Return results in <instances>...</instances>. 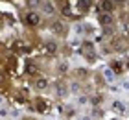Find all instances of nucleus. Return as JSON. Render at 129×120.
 Wrapping results in <instances>:
<instances>
[{
  "instance_id": "6",
  "label": "nucleus",
  "mask_w": 129,
  "mask_h": 120,
  "mask_svg": "<svg viewBox=\"0 0 129 120\" xmlns=\"http://www.w3.org/2000/svg\"><path fill=\"white\" fill-rule=\"evenodd\" d=\"M100 22H102L103 26H107V24H113V17H111V13H103L102 17H100Z\"/></svg>"
},
{
  "instance_id": "1",
  "label": "nucleus",
  "mask_w": 129,
  "mask_h": 120,
  "mask_svg": "<svg viewBox=\"0 0 129 120\" xmlns=\"http://www.w3.org/2000/svg\"><path fill=\"white\" fill-rule=\"evenodd\" d=\"M79 52L83 54V56H85L87 59H94V44H92V43H89V41H85V43L81 44Z\"/></svg>"
},
{
  "instance_id": "3",
  "label": "nucleus",
  "mask_w": 129,
  "mask_h": 120,
  "mask_svg": "<svg viewBox=\"0 0 129 120\" xmlns=\"http://www.w3.org/2000/svg\"><path fill=\"white\" fill-rule=\"evenodd\" d=\"M113 6H114L113 0H100L98 8H100L102 13H111V11H113Z\"/></svg>"
},
{
  "instance_id": "15",
  "label": "nucleus",
  "mask_w": 129,
  "mask_h": 120,
  "mask_svg": "<svg viewBox=\"0 0 129 120\" xmlns=\"http://www.w3.org/2000/svg\"><path fill=\"white\" fill-rule=\"evenodd\" d=\"M28 4H30V6H37L39 0H28Z\"/></svg>"
},
{
  "instance_id": "8",
  "label": "nucleus",
  "mask_w": 129,
  "mask_h": 120,
  "mask_svg": "<svg viewBox=\"0 0 129 120\" xmlns=\"http://www.w3.org/2000/svg\"><path fill=\"white\" fill-rule=\"evenodd\" d=\"M46 85H48V83H46V80H43V78H37V80H35V87L37 89H44Z\"/></svg>"
},
{
  "instance_id": "5",
  "label": "nucleus",
  "mask_w": 129,
  "mask_h": 120,
  "mask_svg": "<svg viewBox=\"0 0 129 120\" xmlns=\"http://www.w3.org/2000/svg\"><path fill=\"white\" fill-rule=\"evenodd\" d=\"M33 105H35V109L41 111V113H44V111H46V102H44V100H41V98L35 100V102H33Z\"/></svg>"
},
{
  "instance_id": "2",
  "label": "nucleus",
  "mask_w": 129,
  "mask_h": 120,
  "mask_svg": "<svg viewBox=\"0 0 129 120\" xmlns=\"http://www.w3.org/2000/svg\"><path fill=\"white\" fill-rule=\"evenodd\" d=\"M24 22L28 24V26H39L41 24V17H39V13H35V11H30L26 17H24Z\"/></svg>"
},
{
  "instance_id": "9",
  "label": "nucleus",
  "mask_w": 129,
  "mask_h": 120,
  "mask_svg": "<svg viewBox=\"0 0 129 120\" xmlns=\"http://www.w3.org/2000/svg\"><path fill=\"white\" fill-rule=\"evenodd\" d=\"M111 67H113L114 72H122V70H124V67H122L118 61H111Z\"/></svg>"
},
{
  "instance_id": "10",
  "label": "nucleus",
  "mask_w": 129,
  "mask_h": 120,
  "mask_svg": "<svg viewBox=\"0 0 129 120\" xmlns=\"http://www.w3.org/2000/svg\"><path fill=\"white\" fill-rule=\"evenodd\" d=\"M46 50H48V52H52V54H54V52L57 50V44H55V43H48V44H46Z\"/></svg>"
},
{
  "instance_id": "14",
  "label": "nucleus",
  "mask_w": 129,
  "mask_h": 120,
  "mask_svg": "<svg viewBox=\"0 0 129 120\" xmlns=\"http://www.w3.org/2000/svg\"><path fill=\"white\" fill-rule=\"evenodd\" d=\"M78 76H79V78H85V76H87V70H83V68L78 70Z\"/></svg>"
},
{
  "instance_id": "4",
  "label": "nucleus",
  "mask_w": 129,
  "mask_h": 120,
  "mask_svg": "<svg viewBox=\"0 0 129 120\" xmlns=\"http://www.w3.org/2000/svg\"><path fill=\"white\" fill-rule=\"evenodd\" d=\"M78 8H79L81 13H87L92 8V0H78Z\"/></svg>"
},
{
  "instance_id": "11",
  "label": "nucleus",
  "mask_w": 129,
  "mask_h": 120,
  "mask_svg": "<svg viewBox=\"0 0 129 120\" xmlns=\"http://www.w3.org/2000/svg\"><path fill=\"white\" fill-rule=\"evenodd\" d=\"M44 11H46V13H54L55 9H54V6H52V4L46 2V4H44Z\"/></svg>"
},
{
  "instance_id": "13",
  "label": "nucleus",
  "mask_w": 129,
  "mask_h": 120,
  "mask_svg": "<svg viewBox=\"0 0 129 120\" xmlns=\"http://www.w3.org/2000/svg\"><path fill=\"white\" fill-rule=\"evenodd\" d=\"M114 109H116V111H122V109H125V107L122 105L120 102H114Z\"/></svg>"
},
{
  "instance_id": "7",
  "label": "nucleus",
  "mask_w": 129,
  "mask_h": 120,
  "mask_svg": "<svg viewBox=\"0 0 129 120\" xmlns=\"http://www.w3.org/2000/svg\"><path fill=\"white\" fill-rule=\"evenodd\" d=\"M52 30H54L55 33H63L64 32V24L63 22H54L52 24Z\"/></svg>"
},
{
  "instance_id": "12",
  "label": "nucleus",
  "mask_w": 129,
  "mask_h": 120,
  "mask_svg": "<svg viewBox=\"0 0 129 120\" xmlns=\"http://www.w3.org/2000/svg\"><path fill=\"white\" fill-rule=\"evenodd\" d=\"M113 74H114L113 70H109V68L105 70V78H107V80H113Z\"/></svg>"
},
{
  "instance_id": "17",
  "label": "nucleus",
  "mask_w": 129,
  "mask_h": 120,
  "mask_svg": "<svg viewBox=\"0 0 129 120\" xmlns=\"http://www.w3.org/2000/svg\"><path fill=\"white\" fill-rule=\"evenodd\" d=\"M26 120H31V118H26Z\"/></svg>"
},
{
  "instance_id": "16",
  "label": "nucleus",
  "mask_w": 129,
  "mask_h": 120,
  "mask_svg": "<svg viewBox=\"0 0 129 120\" xmlns=\"http://www.w3.org/2000/svg\"><path fill=\"white\" fill-rule=\"evenodd\" d=\"M114 2H122V0H114Z\"/></svg>"
}]
</instances>
